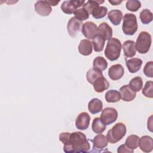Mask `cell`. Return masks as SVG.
Listing matches in <instances>:
<instances>
[{
	"label": "cell",
	"instance_id": "1",
	"mask_svg": "<svg viewBox=\"0 0 153 153\" xmlns=\"http://www.w3.org/2000/svg\"><path fill=\"white\" fill-rule=\"evenodd\" d=\"M59 140L63 143V151L66 153L88 152L90 148L86 136L81 131L61 133Z\"/></svg>",
	"mask_w": 153,
	"mask_h": 153
},
{
	"label": "cell",
	"instance_id": "2",
	"mask_svg": "<svg viewBox=\"0 0 153 153\" xmlns=\"http://www.w3.org/2000/svg\"><path fill=\"white\" fill-rule=\"evenodd\" d=\"M121 48L120 41L117 38H111L108 40L105 48V55L106 57L111 61L117 60L120 57Z\"/></svg>",
	"mask_w": 153,
	"mask_h": 153
},
{
	"label": "cell",
	"instance_id": "3",
	"mask_svg": "<svg viewBox=\"0 0 153 153\" xmlns=\"http://www.w3.org/2000/svg\"><path fill=\"white\" fill-rule=\"evenodd\" d=\"M126 126L123 123H118L108 131L106 138L111 143H115L123 138L126 134Z\"/></svg>",
	"mask_w": 153,
	"mask_h": 153
},
{
	"label": "cell",
	"instance_id": "4",
	"mask_svg": "<svg viewBox=\"0 0 153 153\" xmlns=\"http://www.w3.org/2000/svg\"><path fill=\"white\" fill-rule=\"evenodd\" d=\"M138 27L136 17L132 13H126L123 17L122 29L126 35H134Z\"/></svg>",
	"mask_w": 153,
	"mask_h": 153
},
{
	"label": "cell",
	"instance_id": "5",
	"mask_svg": "<svg viewBox=\"0 0 153 153\" xmlns=\"http://www.w3.org/2000/svg\"><path fill=\"white\" fill-rule=\"evenodd\" d=\"M152 38L151 35L146 32L142 31L139 34L135 43L136 50L140 54L146 53L151 45Z\"/></svg>",
	"mask_w": 153,
	"mask_h": 153
},
{
	"label": "cell",
	"instance_id": "6",
	"mask_svg": "<svg viewBox=\"0 0 153 153\" xmlns=\"http://www.w3.org/2000/svg\"><path fill=\"white\" fill-rule=\"evenodd\" d=\"M117 118V111L114 108L108 107L102 110L100 118L105 124L110 125L114 123Z\"/></svg>",
	"mask_w": 153,
	"mask_h": 153
},
{
	"label": "cell",
	"instance_id": "7",
	"mask_svg": "<svg viewBox=\"0 0 153 153\" xmlns=\"http://www.w3.org/2000/svg\"><path fill=\"white\" fill-rule=\"evenodd\" d=\"M85 1H65L62 2L61 5L62 11L67 14H71L74 13V11L78 9L79 7L82 6L85 3Z\"/></svg>",
	"mask_w": 153,
	"mask_h": 153
},
{
	"label": "cell",
	"instance_id": "8",
	"mask_svg": "<svg viewBox=\"0 0 153 153\" xmlns=\"http://www.w3.org/2000/svg\"><path fill=\"white\" fill-rule=\"evenodd\" d=\"M82 21L78 20L75 17H71L68 21L67 25V29L69 35L71 37H75L77 33L81 30Z\"/></svg>",
	"mask_w": 153,
	"mask_h": 153
},
{
	"label": "cell",
	"instance_id": "9",
	"mask_svg": "<svg viewBox=\"0 0 153 153\" xmlns=\"http://www.w3.org/2000/svg\"><path fill=\"white\" fill-rule=\"evenodd\" d=\"M93 151L91 152H102V149L108 146V141L106 137L102 134H99L94 137L92 140Z\"/></svg>",
	"mask_w": 153,
	"mask_h": 153
},
{
	"label": "cell",
	"instance_id": "10",
	"mask_svg": "<svg viewBox=\"0 0 153 153\" xmlns=\"http://www.w3.org/2000/svg\"><path fill=\"white\" fill-rule=\"evenodd\" d=\"M82 33L87 39H93L97 34V27L92 22H86L82 25Z\"/></svg>",
	"mask_w": 153,
	"mask_h": 153
},
{
	"label": "cell",
	"instance_id": "11",
	"mask_svg": "<svg viewBox=\"0 0 153 153\" xmlns=\"http://www.w3.org/2000/svg\"><path fill=\"white\" fill-rule=\"evenodd\" d=\"M34 8L35 11L41 16H48L52 11L51 7L47 1H36Z\"/></svg>",
	"mask_w": 153,
	"mask_h": 153
},
{
	"label": "cell",
	"instance_id": "12",
	"mask_svg": "<svg viewBox=\"0 0 153 153\" xmlns=\"http://www.w3.org/2000/svg\"><path fill=\"white\" fill-rule=\"evenodd\" d=\"M90 121V117L89 114L85 112L80 113L75 120V126L77 129L84 130L89 127Z\"/></svg>",
	"mask_w": 153,
	"mask_h": 153
},
{
	"label": "cell",
	"instance_id": "13",
	"mask_svg": "<svg viewBox=\"0 0 153 153\" xmlns=\"http://www.w3.org/2000/svg\"><path fill=\"white\" fill-rule=\"evenodd\" d=\"M124 74V69L120 64H116L111 66L108 70L109 77L114 81H117L122 78Z\"/></svg>",
	"mask_w": 153,
	"mask_h": 153
},
{
	"label": "cell",
	"instance_id": "14",
	"mask_svg": "<svg viewBox=\"0 0 153 153\" xmlns=\"http://www.w3.org/2000/svg\"><path fill=\"white\" fill-rule=\"evenodd\" d=\"M121 98L125 102L132 101L136 96V92L131 90L128 85H124L120 88Z\"/></svg>",
	"mask_w": 153,
	"mask_h": 153
},
{
	"label": "cell",
	"instance_id": "15",
	"mask_svg": "<svg viewBox=\"0 0 153 153\" xmlns=\"http://www.w3.org/2000/svg\"><path fill=\"white\" fill-rule=\"evenodd\" d=\"M97 35H100L105 41L111 38L112 35V29L106 23H102L97 27Z\"/></svg>",
	"mask_w": 153,
	"mask_h": 153
},
{
	"label": "cell",
	"instance_id": "16",
	"mask_svg": "<svg viewBox=\"0 0 153 153\" xmlns=\"http://www.w3.org/2000/svg\"><path fill=\"white\" fill-rule=\"evenodd\" d=\"M142 60L139 58H131L126 59V64L129 72L131 74L139 71L142 65Z\"/></svg>",
	"mask_w": 153,
	"mask_h": 153
},
{
	"label": "cell",
	"instance_id": "17",
	"mask_svg": "<svg viewBox=\"0 0 153 153\" xmlns=\"http://www.w3.org/2000/svg\"><path fill=\"white\" fill-rule=\"evenodd\" d=\"M139 146L140 149L145 152H150L153 148L152 138L149 136H143L139 139Z\"/></svg>",
	"mask_w": 153,
	"mask_h": 153
},
{
	"label": "cell",
	"instance_id": "18",
	"mask_svg": "<svg viewBox=\"0 0 153 153\" xmlns=\"http://www.w3.org/2000/svg\"><path fill=\"white\" fill-rule=\"evenodd\" d=\"M124 55L126 57H132L136 55V50L135 48V42L132 40L126 41L122 46Z\"/></svg>",
	"mask_w": 153,
	"mask_h": 153
},
{
	"label": "cell",
	"instance_id": "19",
	"mask_svg": "<svg viewBox=\"0 0 153 153\" xmlns=\"http://www.w3.org/2000/svg\"><path fill=\"white\" fill-rule=\"evenodd\" d=\"M93 85L94 90L97 93H102L108 89L109 87V83L103 76L96 79Z\"/></svg>",
	"mask_w": 153,
	"mask_h": 153
},
{
	"label": "cell",
	"instance_id": "20",
	"mask_svg": "<svg viewBox=\"0 0 153 153\" xmlns=\"http://www.w3.org/2000/svg\"><path fill=\"white\" fill-rule=\"evenodd\" d=\"M78 51L83 56H89L92 53V42L88 39H82L78 45Z\"/></svg>",
	"mask_w": 153,
	"mask_h": 153
},
{
	"label": "cell",
	"instance_id": "21",
	"mask_svg": "<svg viewBox=\"0 0 153 153\" xmlns=\"http://www.w3.org/2000/svg\"><path fill=\"white\" fill-rule=\"evenodd\" d=\"M102 108L103 103L97 98L92 99L88 104V109L92 114H96L100 112L102 110Z\"/></svg>",
	"mask_w": 153,
	"mask_h": 153
},
{
	"label": "cell",
	"instance_id": "22",
	"mask_svg": "<svg viewBox=\"0 0 153 153\" xmlns=\"http://www.w3.org/2000/svg\"><path fill=\"white\" fill-rule=\"evenodd\" d=\"M123 17V13L119 10H111L108 14L109 20L115 26H118L120 24Z\"/></svg>",
	"mask_w": 153,
	"mask_h": 153
},
{
	"label": "cell",
	"instance_id": "23",
	"mask_svg": "<svg viewBox=\"0 0 153 153\" xmlns=\"http://www.w3.org/2000/svg\"><path fill=\"white\" fill-rule=\"evenodd\" d=\"M106 125L105 124L100 118H95L93 120L91 128L93 132L97 134L102 133L106 128Z\"/></svg>",
	"mask_w": 153,
	"mask_h": 153
},
{
	"label": "cell",
	"instance_id": "24",
	"mask_svg": "<svg viewBox=\"0 0 153 153\" xmlns=\"http://www.w3.org/2000/svg\"><path fill=\"white\" fill-rule=\"evenodd\" d=\"M102 76H103V74L102 71L97 69H95L94 68L90 69L87 71L86 74L87 80L91 84H93L96 79Z\"/></svg>",
	"mask_w": 153,
	"mask_h": 153
},
{
	"label": "cell",
	"instance_id": "25",
	"mask_svg": "<svg viewBox=\"0 0 153 153\" xmlns=\"http://www.w3.org/2000/svg\"><path fill=\"white\" fill-rule=\"evenodd\" d=\"M105 100L108 103H115L121 99V95L118 91L116 90H110L108 91L105 96Z\"/></svg>",
	"mask_w": 153,
	"mask_h": 153
},
{
	"label": "cell",
	"instance_id": "26",
	"mask_svg": "<svg viewBox=\"0 0 153 153\" xmlns=\"http://www.w3.org/2000/svg\"><path fill=\"white\" fill-rule=\"evenodd\" d=\"M92 39V44L93 45L94 50L96 52L102 51L104 48L105 40L97 34Z\"/></svg>",
	"mask_w": 153,
	"mask_h": 153
},
{
	"label": "cell",
	"instance_id": "27",
	"mask_svg": "<svg viewBox=\"0 0 153 153\" xmlns=\"http://www.w3.org/2000/svg\"><path fill=\"white\" fill-rule=\"evenodd\" d=\"M93 68L100 71H105L108 67V63L105 59L101 56L96 57L93 62Z\"/></svg>",
	"mask_w": 153,
	"mask_h": 153
},
{
	"label": "cell",
	"instance_id": "28",
	"mask_svg": "<svg viewBox=\"0 0 153 153\" xmlns=\"http://www.w3.org/2000/svg\"><path fill=\"white\" fill-rule=\"evenodd\" d=\"M128 86L133 91H139L143 86V81L142 78L140 76H136L132 78L129 82Z\"/></svg>",
	"mask_w": 153,
	"mask_h": 153
},
{
	"label": "cell",
	"instance_id": "29",
	"mask_svg": "<svg viewBox=\"0 0 153 153\" xmlns=\"http://www.w3.org/2000/svg\"><path fill=\"white\" fill-rule=\"evenodd\" d=\"M139 139L140 138L137 135H130L127 137L125 145L131 149H135L139 146Z\"/></svg>",
	"mask_w": 153,
	"mask_h": 153
},
{
	"label": "cell",
	"instance_id": "30",
	"mask_svg": "<svg viewBox=\"0 0 153 153\" xmlns=\"http://www.w3.org/2000/svg\"><path fill=\"white\" fill-rule=\"evenodd\" d=\"M108 12V8L104 6H97L91 12L92 16L96 19H99L104 17Z\"/></svg>",
	"mask_w": 153,
	"mask_h": 153
},
{
	"label": "cell",
	"instance_id": "31",
	"mask_svg": "<svg viewBox=\"0 0 153 153\" xmlns=\"http://www.w3.org/2000/svg\"><path fill=\"white\" fill-rule=\"evenodd\" d=\"M139 18L143 24H148L152 21V13L148 9H144L140 13Z\"/></svg>",
	"mask_w": 153,
	"mask_h": 153
},
{
	"label": "cell",
	"instance_id": "32",
	"mask_svg": "<svg viewBox=\"0 0 153 153\" xmlns=\"http://www.w3.org/2000/svg\"><path fill=\"white\" fill-rule=\"evenodd\" d=\"M103 2L104 1H87L84 4V5H82V8L85 9L90 15L91 14L93 10L96 7L99 5L100 4H102Z\"/></svg>",
	"mask_w": 153,
	"mask_h": 153
},
{
	"label": "cell",
	"instance_id": "33",
	"mask_svg": "<svg viewBox=\"0 0 153 153\" xmlns=\"http://www.w3.org/2000/svg\"><path fill=\"white\" fill-rule=\"evenodd\" d=\"M142 94L146 97H153V82L152 81H146L142 90Z\"/></svg>",
	"mask_w": 153,
	"mask_h": 153
},
{
	"label": "cell",
	"instance_id": "34",
	"mask_svg": "<svg viewBox=\"0 0 153 153\" xmlns=\"http://www.w3.org/2000/svg\"><path fill=\"white\" fill-rule=\"evenodd\" d=\"M126 7L128 10L132 12H136L140 8L141 3L139 1L129 0L126 2Z\"/></svg>",
	"mask_w": 153,
	"mask_h": 153
},
{
	"label": "cell",
	"instance_id": "35",
	"mask_svg": "<svg viewBox=\"0 0 153 153\" xmlns=\"http://www.w3.org/2000/svg\"><path fill=\"white\" fill-rule=\"evenodd\" d=\"M74 14L75 16V17H76L81 21L85 20L89 18V14L83 8L76 9L74 11Z\"/></svg>",
	"mask_w": 153,
	"mask_h": 153
},
{
	"label": "cell",
	"instance_id": "36",
	"mask_svg": "<svg viewBox=\"0 0 153 153\" xmlns=\"http://www.w3.org/2000/svg\"><path fill=\"white\" fill-rule=\"evenodd\" d=\"M143 73L144 74L149 78L153 77V62L149 61L144 66L143 68Z\"/></svg>",
	"mask_w": 153,
	"mask_h": 153
},
{
	"label": "cell",
	"instance_id": "37",
	"mask_svg": "<svg viewBox=\"0 0 153 153\" xmlns=\"http://www.w3.org/2000/svg\"><path fill=\"white\" fill-rule=\"evenodd\" d=\"M117 152L118 153H126V152H133V149H131L130 148H129L128 147H127L125 144L124 145H120L118 149H117Z\"/></svg>",
	"mask_w": 153,
	"mask_h": 153
},
{
	"label": "cell",
	"instance_id": "38",
	"mask_svg": "<svg viewBox=\"0 0 153 153\" xmlns=\"http://www.w3.org/2000/svg\"><path fill=\"white\" fill-rule=\"evenodd\" d=\"M152 115H151L148 120V123H147L148 128L151 132H152Z\"/></svg>",
	"mask_w": 153,
	"mask_h": 153
},
{
	"label": "cell",
	"instance_id": "39",
	"mask_svg": "<svg viewBox=\"0 0 153 153\" xmlns=\"http://www.w3.org/2000/svg\"><path fill=\"white\" fill-rule=\"evenodd\" d=\"M108 2L109 3H111L112 5H119L120 4H121L122 2V1H114V0H109Z\"/></svg>",
	"mask_w": 153,
	"mask_h": 153
},
{
	"label": "cell",
	"instance_id": "40",
	"mask_svg": "<svg viewBox=\"0 0 153 153\" xmlns=\"http://www.w3.org/2000/svg\"><path fill=\"white\" fill-rule=\"evenodd\" d=\"M47 1L50 4V5H53V6H56L59 2V1Z\"/></svg>",
	"mask_w": 153,
	"mask_h": 153
}]
</instances>
